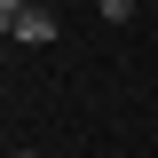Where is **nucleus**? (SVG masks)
I'll return each mask as SVG.
<instances>
[{"mask_svg": "<svg viewBox=\"0 0 158 158\" xmlns=\"http://www.w3.org/2000/svg\"><path fill=\"white\" fill-rule=\"evenodd\" d=\"M95 16H103V24H127V16H135V0H95Z\"/></svg>", "mask_w": 158, "mask_h": 158, "instance_id": "f03ea898", "label": "nucleus"}, {"mask_svg": "<svg viewBox=\"0 0 158 158\" xmlns=\"http://www.w3.org/2000/svg\"><path fill=\"white\" fill-rule=\"evenodd\" d=\"M0 32H16V8H0Z\"/></svg>", "mask_w": 158, "mask_h": 158, "instance_id": "7ed1b4c3", "label": "nucleus"}, {"mask_svg": "<svg viewBox=\"0 0 158 158\" xmlns=\"http://www.w3.org/2000/svg\"><path fill=\"white\" fill-rule=\"evenodd\" d=\"M16 158H48V150H16Z\"/></svg>", "mask_w": 158, "mask_h": 158, "instance_id": "39448f33", "label": "nucleus"}, {"mask_svg": "<svg viewBox=\"0 0 158 158\" xmlns=\"http://www.w3.org/2000/svg\"><path fill=\"white\" fill-rule=\"evenodd\" d=\"M0 8H16V16H24V8H40V0H0Z\"/></svg>", "mask_w": 158, "mask_h": 158, "instance_id": "20e7f679", "label": "nucleus"}, {"mask_svg": "<svg viewBox=\"0 0 158 158\" xmlns=\"http://www.w3.org/2000/svg\"><path fill=\"white\" fill-rule=\"evenodd\" d=\"M16 40H24V48H48V40H56V16H48V0L16 16Z\"/></svg>", "mask_w": 158, "mask_h": 158, "instance_id": "f257e3e1", "label": "nucleus"}]
</instances>
